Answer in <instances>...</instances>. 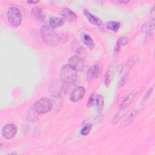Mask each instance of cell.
I'll return each instance as SVG.
<instances>
[{
  "instance_id": "1",
  "label": "cell",
  "mask_w": 155,
  "mask_h": 155,
  "mask_svg": "<svg viewBox=\"0 0 155 155\" xmlns=\"http://www.w3.org/2000/svg\"><path fill=\"white\" fill-rule=\"evenodd\" d=\"M40 35L45 43L50 46L55 47L59 43L58 35L52 28L47 25H44L40 28Z\"/></svg>"
},
{
  "instance_id": "2",
  "label": "cell",
  "mask_w": 155,
  "mask_h": 155,
  "mask_svg": "<svg viewBox=\"0 0 155 155\" xmlns=\"http://www.w3.org/2000/svg\"><path fill=\"white\" fill-rule=\"evenodd\" d=\"M78 80L76 71L68 64L62 67L60 70V81L67 85L74 84Z\"/></svg>"
},
{
  "instance_id": "3",
  "label": "cell",
  "mask_w": 155,
  "mask_h": 155,
  "mask_svg": "<svg viewBox=\"0 0 155 155\" xmlns=\"http://www.w3.org/2000/svg\"><path fill=\"white\" fill-rule=\"evenodd\" d=\"M33 107L39 115L44 114L51 110L53 108V102L48 98H41L35 102Z\"/></svg>"
},
{
  "instance_id": "4",
  "label": "cell",
  "mask_w": 155,
  "mask_h": 155,
  "mask_svg": "<svg viewBox=\"0 0 155 155\" xmlns=\"http://www.w3.org/2000/svg\"><path fill=\"white\" fill-rule=\"evenodd\" d=\"M67 86L61 81H53L50 85V93L54 97H62L67 91Z\"/></svg>"
},
{
  "instance_id": "5",
  "label": "cell",
  "mask_w": 155,
  "mask_h": 155,
  "mask_svg": "<svg viewBox=\"0 0 155 155\" xmlns=\"http://www.w3.org/2000/svg\"><path fill=\"white\" fill-rule=\"evenodd\" d=\"M8 22L14 27L19 26L22 21V15L19 8L15 7H10L7 14Z\"/></svg>"
},
{
  "instance_id": "6",
  "label": "cell",
  "mask_w": 155,
  "mask_h": 155,
  "mask_svg": "<svg viewBox=\"0 0 155 155\" xmlns=\"http://www.w3.org/2000/svg\"><path fill=\"white\" fill-rule=\"evenodd\" d=\"M68 65L76 71H82L85 66L84 59L77 55H74L70 58Z\"/></svg>"
},
{
  "instance_id": "7",
  "label": "cell",
  "mask_w": 155,
  "mask_h": 155,
  "mask_svg": "<svg viewBox=\"0 0 155 155\" xmlns=\"http://www.w3.org/2000/svg\"><path fill=\"white\" fill-rule=\"evenodd\" d=\"M17 133V127L15 124H8L4 125L2 129V135L7 139H11L15 137Z\"/></svg>"
},
{
  "instance_id": "8",
  "label": "cell",
  "mask_w": 155,
  "mask_h": 155,
  "mask_svg": "<svg viewBox=\"0 0 155 155\" xmlns=\"http://www.w3.org/2000/svg\"><path fill=\"white\" fill-rule=\"evenodd\" d=\"M85 94V89L82 86H79L74 89L70 95V100L73 102H77L81 101Z\"/></svg>"
},
{
  "instance_id": "9",
  "label": "cell",
  "mask_w": 155,
  "mask_h": 155,
  "mask_svg": "<svg viewBox=\"0 0 155 155\" xmlns=\"http://www.w3.org/2000/svg\"><path fill=\"white\" fill-rule=\"evenodd\" d=\"M102 72L101 67L98 65H94L91 66L87 71V77L90 79H94L98 78Z\"/></svg>"
},
{
  "instance_id": "10",
  "label": "cell",
  "mask_w": 155,
  "mask_h": 155,
  "mask_svg": "<svg viewBox=\"0 0 155 155\" xmlns=\"http://www.w3.org/2000/svg\"><path fill=\"white\" fill-rule=\"evenodd\" d=\"M83 13L87 17L88 20L90 21V22H91L92 24L97 25L98 27L102 26V22L101 21V20L98 17L91 14L88 10L84 9Z\"/></svg>"
},
{
  "instance_id": "11",
  "label": "cell",
  "mask_w": 155,
  "mask_h": 155,
  "mask_svg": "<svg viewBox=\"0 0 155 155\" xmlns=\"http://www.w3.org/2000/svg\"><path fill=\"white\" fill-rule=\"evenodd\" d=\"M81 39L82 42L90 49L92 50L94 48V42L92 38L85 33H82L81 35Z\"/></svg>"
},
{
  "instance_id": "12",
  "label": "cell",
  "mask_w": 155,
  "mask_h": 155,
  "mask_svg": "<svg viewBox=\"0 0 155 155\" xmlns=\"http://www.w3.org/2000/svg\"><path fill=\"white\" fill-rule=\"evenodd\" d=\"M65 22L64 19L62 18H58L56 16H50L49 18L50 27L53 29L62 26Z\"/></svg>"
},
{
  "instance_id": "13",
  "label": "cell",
  "mask_w": 155,
  "mask_h": 155,
  "mask_svg": "<svg viewBox=\"0 0 155 155\" xmlns=\"http://www.w3.org/2000/svg\"><path fill=\"white\" fill-rule=\"evenodd\" d=\"M139 108H135L130 114V115L125 119L123 120V122L121 123L120 124V127H127V125H128L129 124H130L133 121V120L135 119V117H136V116L137 115V114L139 113Z\"/></svg>"
},
{
  "instance_id": "14",
  "label": "cell",
  "mask_w": 155,
  "mask_h": 155,
  "mask_svg": "<svg viewBox=\"0 0 155 155\" xmlns=\"http://www.w3.org/2000/svg\"><path fill=\"white\" fill-rule=\"evenodd\" d=\"M61 15L64 18L69 21H74L77 18L76 14L71 9L67 7H64L62 9Z\"/></svg>"
},
{
  "instance_id": "15",
  "label": "cell",
  "mask_w": 155,
  "mask_h": 155,
  "mask_svg": "<svg viewBox=\"0 0 155 155\" xmlns=\"http://www.w3.org/2000/svg\"><path fill=\"white\" fill-rule=\"evenodd\" d=\"M136 94V91H134L132 93H131L129 95H128L127 97L125 99V100L120 105L119 110H126L127 108L130 105V104L133 101Z\"/></svg>"
},
{
  "instance_id": "16",
  "label": "cell",
  "mask_w": 155,
  "mask_h": 155,
  "mask_svg": "<svg viewBox=\"0 0 155 155\" xmlns=\"http://www.w3.org/2000/svg\"><path fill=\"white\" fill-rule=\"evenodd\" d=\"M39 114L35 110L33 106L31 107L27 113V119L29 122H35L39 119Z\"/></svg>"
},
{
  "instance_id": "17",
  "label": "cell",
  "mask_w": 155,
  "mask_h": 155,
  "mask_svg": "<svg viewBox=\"0 0 155 155\" xmlns=\"http://www.w3.org/2000/svg\"><path fill=\"white\" fill-rule=\"evenodd\" d=\"M128 41V38L126 37V36H122L120 38H119V39L117 40L116 44V47L114 48V53L115 54H117L119 53V51H120V48L125 45L127 42Z\"/></svg>"
},
{
  "instance_id": "18",
  "label": "cell",
  "mask_w": 155,
  "mask_h": 155,
  "mask_svg": "<svg viewBox=\"0 0 155 155\" xmlns=\"http://www.w3.org/2000/svg\"><path fill=\"white\" fill-rule=\"evenodd\" d=\"M31 15L35 19L38 21L42 20L44 17L42 8L39 7H35L33 8L31 11Z\"/></svg>"
},
{
  "instance_id": "19",
  "label": "cell",
  "mask_w": 155,
  "mask_h": 155,
  "mask_svg": "<svg viewBox=\"0 0 155 155\" xmlns=\"http://www.w3.org/2000/svg\"><path fill=\"white\" fill-rule=\"evenodd\" d=\"M95 104L96 105V109L98 113L102 112L104 107V99L102 96L100 94L96 96L95 99Z\"/></svg>"
},
{
  "instance_id": "20",
  "label": "cell",
  "mask_w": 155,
  "mask_h": 155,
  "mask_svg": "<svg viewBox=\"0 0 155 155\" xmlns=\"http://www.w3.org/2000/svg\"><path fill=\"white\" fill-rule=\"evenodd\" d=\"M120 26V24L119 22L116 21H109L107 24V28L114 32H117Z\"/></svg>"
},
{
  "instance_id": "21",
  "label": "cell",
  "mask_w": 155,
  "mask_h": 155,
  "mask_svg": "<svg viewBox=\"0 0 155 155\" xmlns=\"http://www.w3.org/2000/svg\"><path fill=\"white\" fill-rule=\"evenodd\" d=\"M126 111L125 110H119V111L116 114V115L113 117V118L111 120V124H114L123 116L125 114Z\"/></svg>"
},
{
  "instance_id": "22",
  "label": "cell",
  "mask_w": 155,
  "mask_h": 155,
  "mask_svg": "<svg viewBox=\"0 0 155 155\" xmlns=\"http://www.w3.org/2000/svg\"><path fill=\"white\" fill-rule=\"evenodd\" d=\"M153 92V88H149L148 90V91H147V93H145V94L144 95V96L143 97L142 101H140V106H143L145 103L146 102L148 101V99H149V97L150 96V95Z\"/></svg>"
},
{
  "instance_id": "23",
  "label": "cell",
  "mask_w": 155,
  "mask_h": 155,
  "mask_svg": "<svg viewBox=\"0 0 155 155\" xmlns=\"http://www.w3.org/2000/svg\"><path fill=\"white\" fill-rule=\"evenodd\" d=\"M92 128V125L91 124H88L85 125L81 130V134L84 136H86L90 133Z\"/></svg>"
},
{
  "instance_id": "24",
  "label": "cell",
  "mask_w": 155,
  "mask_h": 155,
  "mask_svg": "<svg viewBox=\"0 0 155 155\" xmlns=\"http://www.w3.org/2000/svg\"><path fill=\"white\" fill-rule=\"evenodd\" d=\"M129 77H130V76H129L128 74H126L124 76H122L121 78V79L119 80V81L118 82V84H117L118 87L119 88L122 87L127 82V81H128Z\"/></svg>"
},
{
  "instance_id": "25",
  "label": "cell",
  "mask_w": 155,
  "mask_h": 155,
  "mask_svg": "<svg viewBox=\"0 0 155 155\" xmlns=\"http://www.w3.org/2000/svg\"><path fill=\"white\" fill-rule=\"evenodd\" d=\"M112 79V76H111V71L109 69L108 71L107 72L105 77V84L107 86H108L111 82V81Z\"/></svg>"
},
{
  "instance_id": "26",
  "label": "cell",
  "mask_w": 155,
  "mask_h": 155,
  "mask_svg": "<svg viewBox=\"0 0 155 155\" xmlns=\"http://www.w3.org/2000/svg\"><path fill=\"white\" fill-rule=\"evenodd\" d=\"M95 93H93L91 94V96H90V98L88 99V103H87V106L88 107H91L92 106L94 105V104H95V99H96V96H94Z\"/></svg>"
},
{
  "instance_id": "27",
  "label": "cell",
  "mask_w": 155,
  "mask_h": 155,
  "mask_svg": "<svg viewBox=\"0 0 155 155\" xmlns=\"http://www.w3.org/2000/svg\"><path fill=\"white\" fill-rule=\"evenodd\" d=\"M136 58L131 57L130 58L127 63V66L128 68H131V67L133 66V65L136 62V60L135 59Z\"/></svg>"
},
{
  "instance_id": "28",
  "label": "cell",
  "mask_w": 155,
  "mask_h": 155,
  "mask_svg": "<svg viewBox=\"0 0 155 155\" xmlns=\"http://www.w3.org/2000/svg\"><path fill=\"white\" fill-rule=\"evenodd\" d=\"M154 7H153L151 9V11L150 12V16H151V20H154Z\"/></svg>"
},
{
  "instance_id": "29",
  "label": "cell",
  "mask_w": 155,
  "mask_h": 155,
  "mask_svg": "<svg viewBox=\"0 0 155 155\" xmlns=\"http://www.w3.org/2000/svg\"><path fill=\"white\" fill-rule=\"evenodd\" d=\"M119 3H120V4H128V2H129V1H119V0H118V1H117Z\"/></svg>"
},
{
  "instance_id": "30",
  "label": "cell",
  "mask_w": 155,
  "mask_h": 155,
  "mask_svg": "<svg viewBox=\"0 0 155 155\" xmlns=\"http://www.w3.org/2000/svg\"><path fill=\"white\" fill-rule=\"evenodd\" d=\"M39 2V1H27V3H29V4H36V3H38Z\"/></svg>"
}]
</instances>
